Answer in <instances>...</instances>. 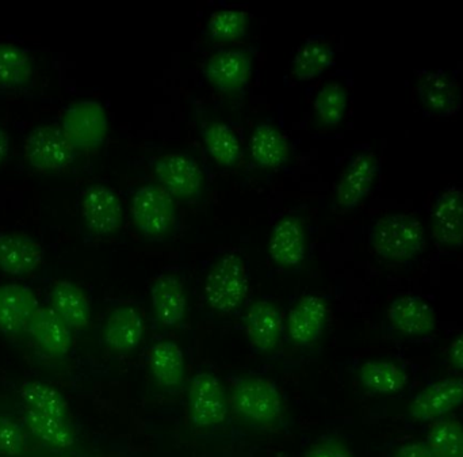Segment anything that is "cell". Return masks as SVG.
Segmentation results:
<instances>
[{
	"label": "cell",
	"instance_id": "31",
	"mask_svg": "<svg viewBox=\"0 0 463 457\" xmlns=\"http://www.w3.org/2000/svg\"><path fill=\"white\" fill-rule=\"evenodd\" d=\"M32 76L29 54L14 43H0V89H21Z\"/></svg>",
	"mask_w": 463,
	"mask_h": 457
},
{
	"label": "cell",
	"instance_id": "25",
	"mask_svg": "<svg viewBox=\"0 0 463 457\" xmlns=\"http://www.w3.org/2000/svg\"><path fill=\"white\" fill-rule=\"evenodd\" d=\"M51 309L71 330H81L91 320V306L86 292L71 281H59L51 293Z\"/></svg>",
	"mask_w": 463,
	"mask_h": 457
},
{
	"label": "cell",
	"instance_id": "36",
	"mask_svg": "<svg viewBox=\"0 0 463 457\" xmlns=\"http://www.w3.org/2000/svg\"><path fill=\"white\" fill-rule=\"evenodd\" d=\"M26 439L21 426L11 417L0 414V455L18 457L24 455Z\"/></svg>",
	"mask_w": 463,
	"mask_h": 457
},
{
	"label": "cell",
	"instance_id": "17",
	"mask_svg": "<svg viewBox=\"0 0 463 457\" xmlns=\"http://www.w3.org/2000/svg\"><path fill=\"white\" fill-rule=\"evenodd\" d=\"M43 262L41 244L24 233H0V271L8 276H29Z\"/></svg>",
	"mask_w": 463,
	"mask_h": 457
},
{
	"label": "cell",
	"instance_id": "11",
	"mask_svg": "<svg viewBox=\"0 0 463 457\" xmlns=\"http://www.w3.org/2000/svg\"><path fill=\"white\" fill-rule=\"evenodd\" d=\"M380 162L372 152H362L353 157L336 187V204L345 211L361 205L374 186Z\"/></svg>",
	"mask_w": 463,
	"mask_h": 457
},
{
	"label": "cell",
	"instance_id": "10",
	"mask_svg": "<svg viewBox=\"0 0 463 457\" xmlns=\"http://www.w3.org/2000/svg\"><path fill=\"white\" fill-rule=\"evenodd\" d=\"M463 405V379L446 377L420 391L410 405V417L418 423L442 420Z\"/></svg>",
	"mask_w": 463,
	"mask_h": 457
},
{
	"label": "cell",
	"instance_id": "24",
	"mask_svg": "<svg viewBox=\"0 0 463 457\" xmlns=\"http://www.w3.org/2000/svg\"><path fill=\"white\" fill-rule=\"evenodd\" d=\"M250 159L258 167L275 170L285 165L290 155L288 140L275 125H256L250 138Z\"/></svg>",
	"mask_w": 463,
	"mask_h": 457
},
{
	"label": "cell",
	"instance_id": "5",
	"mask_svg": "<svg viewBox=\"0 0 463 457\" xmlns=\"http://www.w3.org/2000/svg\"><path fill=\"white\" fill-rule=\"evenodd\" d=\"M187 409L195 428H214L224 424L230 401L219 377L211 372L195 375L187 391Z\"/></svg>",
	"mask_w": 463,
	"mask_h": 457
},
{
	"label": "cell",
	"instance_id": "9",
	"mask_svg": "<svg viewBox=\"0 0 463 457\" xmlns=\"http://www.w3.org/2000/svg\"><path fill=\"white\" fill-rule=\"evenodd\" d=\"M81 216L86 227L95 235H113L124 222L121 200L110 187L91 185L81 195Z\"/></svg>",
	"mask_w": 463,
	"mask_h": 457
},
{
	"label": "cell",
	"instance_id": "28",
	"mask_svg": "<svg viewBox=\"0 0 463 457\" xmlns=\"http://www.w3.org/2000/svg\"><path fill=\"white\" fill-rule=\"evenodd\" d=\"M201 136L209 157L220 167L234 168L239 166L242 157L241 144L230 125L213 119L203 125Z\"/></svg>",
	"mask_w": 463,
	"mask_h": 457
},
{
	"label": "cell",
	"instance_id": "33",
	"mask_svg": "<svg viewBox=\"0 0 463 457\" xmlns=\"http://www.w3.org/2000/svg\"><path fill=\"white\" fill-rule=\"evenodd\" d=\"M348 94L345 86L339 83H328L321 87L313 103L316 121L321 127H336L345 119L347 110Z\"/></svg>",
	"mask_w": 463,
	"mask_h": 457
},
{
	"label": "cell",
	"instance_id": "7",
	"mask_svg": "<svg viewBox=\"0 0 463 457\" xmlns=\"http://www.w3.org/2000/svg\"><path fill=\"white\" fill-rule=\"evenodd\" d=\"M154 173L160 186L174 200L190 203L203 195L205 176L200 165L186 155H163L155 160Z\"/></svg>",
	"mask_w": 463,
	"mask_h": 457
},
{
	"label": "cell",
	"instance_id": "22",
	"mask_svg": "<svg viewBox=\"0 0 463 457\" xmlns=\"http://www.w3.org/2000/svg\"><path fill=\"white\" fill-rule=\"evenodd\" d=\"M152 309L160 325L175 328L187 314V296L181 280L173 274H163L151 288Z\"/></svg>",
	"mask_w": 463,
	"mask_h": 457
},
{
	"label": "cell",
	"instance_id": "37",
	"mask_svg": "<svg viewBox=\"0 0 463 457\" xmlns=\"http://www.w3.org/2000/svg\"><path fill=\"white\" fill-rule=\"evenodd\" d=\"M304 457H355L353 451L339 440H324L313 445Z\"/></svg>",
	"mask_w": 463,
	"mask_h": 457
},
{
	"label": "cell",
	"instance_id": "38",
	"mask_svg": "<svg viewBox=\"0 0 463 457\" xmlns=\"http://www.w3.org/2000/svg\"><path fill=\"white\" fill-rule=\"evenodd\" d=\"M393 457H434L426 443L410 442L397 448Z\"/></svg>",
	"mask_w": 463,
	"mask_h": 457
},
{
	"label": "cell",
	"instance_id": "34",
	"mask_svg": "<svg viewBox=\"0 0 463 457\" xmlns=\"http://www.w3.org/2000/svg\"><path fill=\"white\" fill-rule=\"evenodd\" d=\"M426 445L434 457H463V424L458 420H439L427 434Z\"/></svg>",
	"mask_w": 463,
	"mask_h": 457
},
{
	"label": "cell",
	"instance_id": "4",
	"mask_svg": "<svg viewBox=\"0 0 463 457\" xmlns=\"http://www.w3.org/2000/svg\"><path fill=\"white\" fill-rule=\"evenodd\" d=\"M248 288L244 260L237 254H225L214 263L206 277L205 299L214 311L231 314L244 303Z\"/></svg>",
	"mask_w": 463,
	"mask_h": 457
},
{
	"label": "cell",
	"instance_id": "20",
	"mask_svg": "<svg viewBox=\"0 0 463 457\" xmlns=\"http://www.w3.org/2000/svg\"><path fill=\"white\" fill-rule=\"evenodd\" d=\"M282 331V315L274 304L267 300L250 304L245 315V334L256 350H274L279 344Z\"/></svg>",
	"mask_w": 463,
	"mask_h": 457
},
{
	"label": "cell",
	"instance_id": "32",
	"mask_svg": "<svg viewBox=\"0 0 463 457\" xmlns=\"http://www.w3.org/2000/svg\"><path fill=\"white\" fill-rule=\"evenodd\" d=\"M24 423L33 436L54 450H68L75 444V433L67 421L46 417L27 410Z\"/></svg>",
	"mask_w": 463,
	"mask_h": 457
},
{
	"label": "cell",
	"instance_id": "41",
	"mask_svg": "<svg viewBox=\"0 0 463 457\" xmlns=\"http://www.w3.org/2000/svg\"><path fill=\"white\" fill-rule=\"evenodd\" d=\"M62 457H70V456H62Z\"/></svg>",
	"mask_w": 463,
	"mask_h": 457
},
{
	"label": "cell",
	"instance_id": "30",
	"mask_svg": "<svg viewBox=\"0 0 463 457\" xmlns=\"http://www.w3.org/2000/svg\"><path fill=\"white\" fill-rule=\"evenodd\" d=\"M335 64L331 43L323 38H309L301 46L291 62V72L297 81H307L317 78Z\"/></svg>",
	"mask_w": 463,
	"mask_h": 457
},
{
	"label": "cell",
	"instance_id": "27",
	"mask_svg": "<svg viewBox=\"0 0 463 457\" xmlns=\"http://www.w3.org/2000/svg\"><path fill=\"white\" fill-rule=\"evenodd\" d=\"M148 364L152 376L162 387L176 388L184 383V356L175 342H156L149 350Z\"/></svg>",
	"mask_w": 463,
	"mask_h": 457
},
{
	"label": "cell",
	"instance_id": "3",
	"mask_svg": "<svg viewBox=\"0 0 463 457\" xmlns=\"http://www.w3.org/2000/svg\"><path fill=\"white\" fill-rule=\"evenodd\" d=\"M232 406L242 420L255 425H272L283 414V399L277 386L259 376L242 377L234 383Z\"/></svg>",
	"mask_w": 463,
	"mask_h": 457
},
{
	"label": "cell",
	"instance_id": "40",
	"mask_svg": "<svg viewBox=\"0 0 463 457\" xmlns=\"http://www.w3.org/2000/svg\"><path fill=\"white\" fill-rule=\"evenodd\" d=\"M8 151H10V138L5 130L0 129V163L7 157Z\"/></svg>",
	"mask_w": 463,
	"mask_h": 457
},
{
	"label": "cell",
	"instance_id": "16",
	"mask_svg": "<svg viewBox=\"0 0 463 457\" xmlns=\"http://www.w3.org/2000/svg\"><path fill=\"white\" fill-rule=\"evenodd\" d=\"M419 97L424 110L435 116H454L461 109L459 84L443 71H423L420 73Z\"/></svg>",
	"mask_w": 463,
	"mask_h": 457
},
{
	"label": "cell",
	"instance_id": "29",
	"mask_svg": "<svg viewBox=\"0 0 463 457\" xmlns=\"http://www.w3.org/2000/svg\"><path fill=\"white\" fill-rule=\"evenodd\" d=\"M19 395L22 402L29 407L30 412L57 418V420H68L70 407H68L67 399L53 386L38 382V380L26 382L22 385Z\"/></svg>",
	"mask_w": 463,
	"mask_h": 457
},
{
	"label": "cell",
	"instance_id": "21",
	"mask_svg": "<svg viewBox=\"0 0 463 457\" xmlns=\"http://www.w3.org/2000/svg\"><path fill=\"white\" fill-rule=\"evenodd\" d=\"M27 330L37 347L52 357H62L72 348V330L52 309H38Z\"/></svg>",
	"mask_w": 463,
	"mask_h": 457
},
{
	"label": "cell",
	"instance_id": "13",
	"mask_svg": "<svg viewBox=\"0 0 463 457\" xmlns=\"http://www.w3.org/2000/svg\"><path fill=\"white\" fill-rule=\"evenodd\" d=\"M392 326L402 336L424 338L437 330V314L434 309L419 296H400L388 309Z\"/></svg>",
	"mask_w": 463,
	"mask_h": 457
},
{
	"label": "cell",
	"instance_id": "35",
	"mask_svg": "<svg viewBox=\"0 0 463 457\" xmlns=\"http://www.w3.org/2000/svg\"><path fill=\"white\" fill-rule=\"evenodd\" d=\"M248 29V15L245 11L236 8H222L212 14L209 18V37L217 43H232L244 37Z\"/></svg>",
	"mask_w": 463,
	"mask_h": 457
},
{
	"label": "cell",
	"instance_id": "39",
	"mask_svg": "<svg viewBox=\"0 0 463 457\" xmlns=\"http://www.w3.org/2000/svg\"><path fill=\"white\" fill-rule=\"evenodd\" d=\"M449 363L454 369L463 372V334L454 339L449 348Z\"/></svg>",
	"mask_w": 463,
	"mask_h": 457
},
{
	"label": "cell",
	"instance_id": "12",
	"mask_svg": "<svg viewBox=\"0 0 463 457\" xmlns=\"http://www.w3.org/2000/svg\"><path fill=\"white\" fill-rule=\"evenodd\" d=\"M328 317V304L323 298L304 296L288 312L286 322L288 338L297 347H309L320 338Z\"/></svg>",
	"mask_w": 463,
	"mask_h": 457
},
{
	"label": "cell",
	"instance_id": "18",
	"mask_svg": "<svg viewBox=\"0 0 463 457\" xmlns=\"http://www.w3.org/2000/svg\"><path fill=\"white\" fill-rule=\"evenodd\" d=\"M146 334V323L132 306H119L109 314L103 326V341L114 352L137 349Z\"/></svg>",
	"mask_w": 463,
	"mask_h": 457
},
{
	"label": "cell",
	"instance_id": "15",
	"mask_svg": "<svg viewBox=\"0 0 463 457\" xmlns=\"http://www.w3.org/2000/svg\"><path fill=\"white\" fill-rule=\"evenodd\" d=\"M203 72L206 81L219 91H239L250 81L252 62L247 52L225 49L209 57Z\"/></svg>",
	"mask_w": 463,
	"mask_h": 457
},
{
	"label": "cell",
	"instance_id": "1",
	"mask_svg": "<svg viewBox=\"0 0 463 457\" xmlns=\"http://www.w3.org/2000/svg\"><path fill=\"white\" fill-rule=\"evenodd\" d=\"M369 239L373 252L391 262L415 260L426 247L423 225L411 214L381 217L370 230Z\"/></svg>",
	"mask_w": 463,
	"mask_h": 457
},
{
	"label": "cell",
	"instance_id": "26",
	"mask_svg": "<svg viewBox=\"0 0 463 457\" xmlns=\"http://www.w3.org/2000/svg\"><path fill=\"white\" fill-rule=\"evenodd\" d=\"M358 379L364 390L378 395H394L408 385V375L393 361L370 360L358 369Z\"/></svg>",
	"mask_w": 463,
	"mask_h": 457
},
{
	"label": "cell",
	"instance_id": "14",
	"mask_svg": "<svg viewBox=\"0 0 463 457\" xmlns=\"http://www.w3.org/2000/svg\"><path fill=\"white\" fill-rule=\"evenodd\" d=\"M307 252V233L302 220L297 216L282 217L272 227L269 254L275 265L283 269L298 266Z\"/></svg>",
	"mask_w": 463,
	"mask_h": 457
},
{
	"label": "cell",
	"instance_id": "23",
	"mask_svg": "<svg viewBox=\"0 0 463 457\" xmlns=\"http://www.w3.org/2000/svg\"><path fill=\"white\" fill-rule=\"evenodd\" d=\"M432 230L438 243L450 249L463 244V192L449 189L438 198L432 212Z\"/></svg>",
	"mask_w": 463,
	"mask_h": 457
},
{
	"label": "cell",
	"instance_id": "6",
	"mask_svg": "<svg viewBox=\"0 0 463 457\" xmlns=\"http://www.w3.org/2000/svg\"><path fill=\"white\" fill-rule=\"evenodd\" d=\"M61 129L73 149L98 148L108 136V113L97 100H79L62 114Z\"/></svg>",
	"mask_w": 463,
	"mask_h": 457
},
{
	"label": "cell",
	"instance_id": "8",
	"mask_svg": "<svg viewBox=\"0 0 463 457\" xmlns=\"http://www.w3.org/2000/svg\"><path fill=\"white\" fill-rule=\"evenodd\" d=\"M24 152L29 165L41 173L64 170L75 157V149L56 125L34 128L27 136Z\"/></svg>",
	"mask_w": 463,
	"mask_h": 457
},
{
	"label": "cell",
	"instance_id": "2",
	"mask_svg": "<svg viewBox=\"0 0 463 457\" xmlns=\"http://www.w3.org/2000/svg\"><path fill=\"white\" fill-rule=\"evenodd\" d=\"M129 209L133 225L143 238L159 241L173 233L175 200L160 185L137 187L130 198Z\"/></svg>",
	"mask_w": 463,
	"mask_h": 457
},
{
	"label": "cell",
	"instance_id": "19",
	"mask_svg": "<svg viewBox=\"0 0 463 457\" xmlns=\"http://www.w3.org/2000/svg\"><path fill=\"white\" fill-rule=\"evenodd\" d=\"M40 309L37 296L26 285H0V331L16 334L29 326Z\"/></svg>",
	"mask_w": 463,
	"mask_h": 457
}]
</instances>
